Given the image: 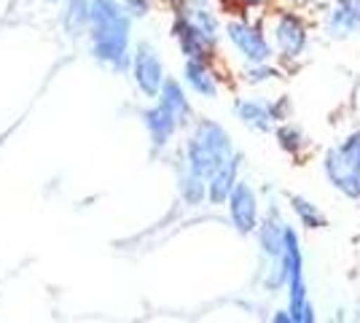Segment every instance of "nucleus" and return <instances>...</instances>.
Returning a JSON list of instances; mask_svg holds the SVG:
<instances>
[{"label": "nucleus", "instance_id": "2eb2a0df", "mask_svg": "<svg viewBox=\"0 0 360 323\" xmlns=\"http://www.w3.org/2000/svg\"><path fill=\"white\" fill-rule=\"evenodd\" d=\"M162 106L175 116V122H186V116H188V103H186V97L180 92L178 84H165V92H162Z\"/></svg>", "mask_w": 360, "mask_h": 323}, {"label": "nucleus", "instance_id": "39448f33", "mask_svg": "<svg viewBox=\"0 0 360 323\" xmlns=\"http://www.w3.org/2000/svg\"><path fill=\"white\" fill-rule=\"evenodd\" d=\"M229 208H231V221L234 227L248 234L255 229V221H258V205H255V194L248 184H237L229 194Z\"/></svg>", "mask_w": 360, "mask_h": 323}, {"label": "nucleus", "instance_id": "6ab92c4d", "mask_svg": "<svg viewBox=\"0 0 360 323\" xmlns=\"http://www.w3.org/2000/svg\"><path fill=\"white\" fill-rule=\"evenodd\" d=\"M280 140H283V146H285L288 151H296L301 146V132L296 127H283L280 129Z\"/></svg>", "mask_w": 360, "mask_h": 323}, {"label": "nucleus", "instance_id": "20e7f679", "mask_svg": "<svg viewBox=\"0 0 360 323\" xmlns=\"http://www.w3.org/2000/svg\"><path fill=\"white\" fill-rule=\"evenodd\" d=\"M326 175L339 191H345L347 197L358 200L360 197V135L349 138L330 148L326 156Z\"/></svg>", "mask_w": 360, "mask_h": 323}, {"label": "nucleus", "instance_id": "a211bd4d", "mask_svg": "<svg viewBox=\"0 0 360 323\" xmlns=\"http://www.w3.org/2000/svg\"><path fill=\"white\" fill-rule=\"evenodd\" d=\"M89 8L91 6H86V0H70V25H73V27H81V22L91 19Z\"/></svg>", "mask_w": 360, "mask_h": 323}, {"label": "nucleus", "instance_id": "1a4fd4ad", "mask_svg": "<svg viewBox=\"0 0 360 323\" xmlns=\"http://www.w3.org/2000/svg\"><path fill=\"white\" fill-rule=\"evenodd\" d=\"M330 35H349L360 30V0H342L326 22Z\"/></svg>", "mask_w": 360, "mask_h": 323}, {"label": "nucleus", "instance_id": "f03ea898", "mask_svg": "<svg viewBox=\"0 0 360 323\" xmlns=\"http://www.w3.org/2000/svg\"><path fill=\"white\" fill-rule=\"evenodd\" d=\"M229 156H231V143H229V135H226L224 129L212 122L199 124L194 138L188 143L191 172L199 175V178H210Z\"/></svg>", "mask_w": 360, "mask_h": 323}, {"label": "nucleus", "instance_id": "aec40b11", "mask_svg": "<svg viewBox=\"0 0 360 323\" xmlns=\"http://www.w3.org/2000/svg\"><path fill=\"white\" fill-rule=\"evenodd\" d=\"M242 3H248V6H261V3H266V0H242Z\"/></svg>", "mask_w": 360, "mask_h": 323}, {"label": "nucleus", "instance_id": "f3484780", "mask_svg": "<svg viewBox=\"0 0 360 323\" xmlns=\"http://www.w3.org/2000/svg\"><path fill=\"white\" fill-rule=\"evenodd\" d=\"M202 181L205 178H199V175H188V178H183V184H180V189H183V197L188 202H199L202 200V194H205V186H202Z\"/></svg>", "mask_w": 360, "mask_h": 323}, {"label": "nucleus", "instance_id": "f257e3e1", "mask_svg": "<svg viewBox=\"0 0 360 323\" xmlns=\"http://www.w3.org/2000/svg\"><path fill=\"white\" fill-rule=\"evenodd\" d=\"M94 22V51L110 62L124 60L127 51V19L116 0H94L89 8Z\"/></svg>", "mask_w": 360, "mask_h": 323}, {"label": "nucleus", "instance_id": "423d86ee", "mask_svg": "<svg viewBox=\"0 0 360 323\" xmlns=\"http://www.w3.org/2000/svg\"><path fill=\"white\" fill-rule=\"evenodd\" d=\"M274 41L285 57H299L307 46V27L296 14H283L274 25Z\"/></svg>", "mask_w": 360, "mask_h": 323}, {"label": "nucleus", "instance_id": "4468645a", "mask_svg": "<svg viewBox=\"0 0 360 323\" xmlns=\"http://www.w3.org/2000/svg\"><path fill=\"white\" fill-rule=\"evenodd\" d=\"M186 22H188L207 44L215 41V35H218V22H215V16H212L207 8H191L188 16H186Z\"/></svg>", "mask_w": 360, "mask_h": 323}, {"label": "nucleus", "instance_id": "ddd939ff", "mask_svg": "<svg viewBox=\"0 0 360 323\" xmlns=\"http://www.w3.org/2000/svg\"><path fill=\"white\" fill-rule=\"evenodd\" d=\"M186 78H188V84L194 87L196 92L205 94V97H215V92H218L212 73L199 60H191L186 65Z\"/></svg>", "mask_w": 360, "mask_h": 323}, {"label": "nucleus", "instance_id": "9b49d317", "mask_svg": "<svg viewBox=\"0 0 360 323\" xmlns=\"http://www.w3.org/2000/svg\"><path fill=\"white\" fill-rule=\"evenodd\" d=\"M146 124H148L150 135H153V140L162 146V143H167V138L172 135V129H175V116L167 110L165 106L153 108V110H148L146 113Z\"/></svg>", "mask_w": 360, "mask_h": 323}, {"label": "nucleus", "instance_id": "dca6fc26", "mask_svg": "<svg viewBox=\"0 0 360 323\" xmlns=\"http://www.w3.org/2000/svg\"><path fill=\"white\" fill-rule=\"evenodd\" d=\"M290 205H293V210H296V215L301 218L304 227H312V229L315 227H326V215L320 213L312 202H307L304 197H293Z\"/></svg>", "mask_w": 360, "mask_h": 323}, {"label": "nucleus", "instance_id": "6e6552de", "mask_svg": "<svg viewBox=\"0 0 360 323\" xmlns=\"http://www.w3.org/2000/svg\"><path fill=\"white\" fill-rule=\"evenodd\" d=\"M135 78H137V84H140V89L146 94H156L159 87H162V78H165L162 76V62H159V57H156L148 46H143L137 51Z\"/></svg>", "mask_w": 360, "mask_h": 323}, {"label": "nucleus", "instance_id": "9d476101", "mask_svg": "<svg viewBox=\"0 0 360 323\" xmlns=\"http://www.w3.org/2000/svg\"><path fill=\"white\" fill-rule=\"evenodd\" d=\"M237 167H240V159L231 154L226 159L221 167L210 175V200L212 202H224L229 200L231 189H234V178H237Z\"/></svg>", "mask_w": 360, "mask_h": 323}, {"label": "nucleus", "instance_id": "f8f14e48", "mask_svg": "<svg viewBox=\"0 0 360 323\" xmlns=\"http://www.w3.org/2000/svg\"><path fill=\"white\" fill-rule=\"evenodd\" d=\"M237 113H240L242 122L250 124L253 129H269L271 119H274L271 108H266L264 103H255V100H245V103H240V106H237Z\"/></svg>", "mask_w": 360, "mask_h": 323}, {"label": "nucleus", "instance_id": "0eeeda50", "mask_svg": "<svg viewBox=\"0 0 360 323\" xmlns=\"http://www.w3.org/2000/svg\"><path fill=\"white\" fill-rule=\"evenodd\" d=\"M229 38L234 41V46L240 49L250 62H266L271 57V49L266 44V38L255 27H250V25H231L229 27Z\"/></svg>", "mask_w": 360, "mask_h": 323}, {"label": "nucleus", "instance_id": "7ed1b4c3", "mask_svg": "<svg viewBox=\"0 0 360 323\" xmlns=\"http://www.w3.org/2000/svg\"><path fill=\"white\" fill-rule=\"evenodd\" d=\"M283 277H285L288 293H290V310L288 312L293 315V321H315L312 302L307 296V283H304V259H301L299 237L290 227L285 229V248H283Z\"/></svg>", "mask_w": 360, "mask_h": 323}]
</instances>
